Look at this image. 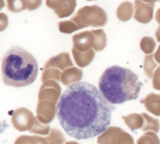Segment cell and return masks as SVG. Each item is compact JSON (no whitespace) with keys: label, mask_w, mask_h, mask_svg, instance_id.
I'll return each mask as SVG.
<instances>
[{"label":"cell","mask_w":160,"mask_h":144,"mask_svg":"<svg viewBox=\"0 0 160 144\" xmlns=\"http://www.w3.org/2000/svg\"><path fill=\"white\" fill-rule=\"evenodd\" d=\"M38 72L35 57L20 46L8 49L2 62V79L6 85L24 87L37 79Z\"/></svg>","instance_id":"3"},{"label":"cell","mask_w":160,"mask_h":144,"mask_svg":"<svg viewBox=\"0 0 160 144\" xmlns=\"http://www.w3.org/2000/svg\"><path fill=\"white\" fill-rule=\"evenodd\" d=\"M142 87V83L132 70L119 66L108 67L98 82V89L112 105L137 99Z\"/></svg>","instance_id":"2"},{"label":"cell","mask_w":160,"mask_h":144,"mask_svg":"<svg viewBox=\"0 0 160 144\" xmlns=\"http://www.w3.org/2000/svg\"><path fill=\"white\" fill-rule=\"evenodd\" d=\"M112 106L95 85L80 82L61 95L56 116L66 133L76 140H88L104 133L112 121Z\"/></svg>","instance_id":"1"}]
</instances>
